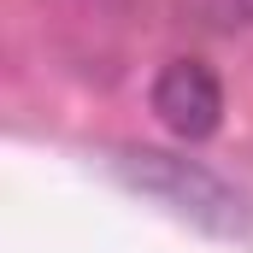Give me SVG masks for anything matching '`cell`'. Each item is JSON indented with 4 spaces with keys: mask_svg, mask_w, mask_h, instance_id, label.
Returning a JSON list of instances; mask_svg holds the SVG:
<instances>
[{
    "mask_svg": "<svg viewBox=\"0 0 253 253\" xmlns=\"http://www.w3.org/2000/svg\"><path fill=\"white\" fill-rule=\"evenodd\" d=\"M112 171L124 177L135 194H147V200H159L171 218H183L194 230H206V236H224V242H236V236H248V200L230 189L218 171H206L200 159H177V153H153V147H129L112 159Z\"/></svg>",
    "mask_w": 253,
    "mask_h": 253,
    "instance_id": "cell-1",
    "label": "cell"
},
{
    "mask_svg": "<svg viewBox=\"0 0 253 253\" xmlns=\"http://www.w3.org/2000/svg\"><path fill=\"white\" fill-rule=\"evenodd\" d=\"M153 112L177 141H206L224 124V88L206 59H171L153 77Z\"/></svg>",
    "mask_w": 253,
    "mask_h": 253,
    "instance_id": "cell-2",
    "label": "cell"
}]
</instances>
